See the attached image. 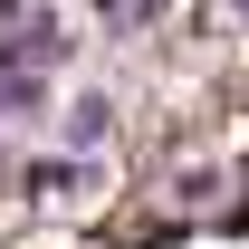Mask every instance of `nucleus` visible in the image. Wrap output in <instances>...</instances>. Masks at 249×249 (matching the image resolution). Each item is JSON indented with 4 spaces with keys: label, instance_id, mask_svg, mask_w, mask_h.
Wrapping results in <instances>:
<instances>
[{
    "label": "nucleus",
    "instance_id": "nucleus-1",
    "mask_svg": "<svg viewBox=\"0 0 249 249\" xmlns=\"http://www.w3.org/2000/svg\"><path fill=\"white\" fill-rule=\"evenodd\" d=\"M106 134H115V106H106V96H77V106H67V154H96Z\"/></svg>",
    "mask_w": 249,
    "mask_h": 249
},
{
    "label": "nucleus",
    "instance_id": "nucleus-2",
    "mask_svg": "<svg viewBox=\"0 0 249 249\" xmlns=\"http://www.w3.org/2000/svg\"><path fill=\"white\" fill-rule=\"evenodd\" d=\"M19 10H29V0H0V29H10V19H19Z\"/></svg>",
    "mask_w": 249,
    "mask_h": 249
},
{
    "label": "nucleus",
    "instance_id": "nucleus-3",
    "mask_svg": "<svg viewBox=\"0 0 249 249\" xmlns=\"http://www.w3.org/2000/svg\"><path fill=\"white\" fill-rule=\"evenodd\" d=\"M230 10H249V0H230Z\"/></svg>",
    "mask_w": 249,
    "mask_h": 249
},
{
    "label": "nucleus",
    "instance_id": "nucleus-4",
    "mask_svg": "<svg viewBox=\"0 0 249 249\" xmlns=\"http://www.w3.org/2000/svg\"><path fill=\"white\" fill-rule=\"evenodd\" d=\"M0 163H10V154H0Z\"/></svg>",
    "mask_w": 249,
    "mask_h": 249
}]
</instances>
